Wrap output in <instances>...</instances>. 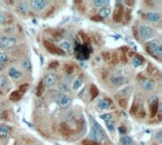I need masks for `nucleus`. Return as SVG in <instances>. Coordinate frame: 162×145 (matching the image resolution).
Segmentation results:
<instances>
[{
    "mask_svg": "<svg viewBox=\"0 0 162 145\" xmlns=\"http://www.w3.org/2000/svg\"><path fill=\"white\" fill-rule=\"evenodd\" d=\"M9 60V58L7 56V54L4 52H0V62L3 63V62H7Z\"/></svg>",
    "mask_w": 162,
    "mask_h": 145,
    "instance_id": "7c9ffc66",
    "label": "nucleus"
},
{
    "mask_svg": "<svg viewBox=\"0 0 162 145\" xmlns=\"http://www.w3.org/2000/svg\"><path fill=\"white\" fill-rule=\"evenodd\" d=\"M17 8H18V10H19V11H20L21 13H23V14H26V13L28 12V10H29L28 5L25 4V3H20V4H18Z\"/></svg>",
    "mask_w": 162,
    "mask_h": 145,
    "instance_id": "b1692460",
    "label": "nucleus"
},
{
    "mask_svg": "<svg viewBox=\"0 0 162 145\" xmlns=\"http://www.w3.org/2000/svg\"><path fill=\"white\" fill-rule=\"evenodd\" d=\"M90 93H91L92 98H96L99 95V89H97V87L95 85L90 86Z\"/></svg>",
    "mask_w": 162,
    "mask_h": 145,
    "instance_id": "393cba45",
    "label": "nucleus"
},
{
    "mask_svg": "<svg viewBox=\"0 0 162 145\" xmlns=\"http://www.w3.org/2000/svg\"><path fill=\"white\" fill-rule=\"evenodd\" d=\"M91 20H93V21H97V22H99V21H101L102 19L99 16V15H95V16H93L92 18H91Z\"/></svg>",
    "mask_w": 162,
    "mask_h": 145,
    "instance_id": "49530a36",
    "label": "nucleus"
},
{
    "mask_svg": "<svg viewBox=\"0 0 162 145\" xmlns=\"http://www.w3.org/2000/svg\"><path fill=\"white\" fill-rule=\"evenodd\" d=\"M100 118H101V120L105 121V122H108V121H110V120H111L112 115H111V113H105V114L101 115V116H100Z\"/></svg>",
    "mask_w": 162,
    "mask_h": 145,
    "instance_id": "473e14b6",
    "label": "nucleus"
},
{
    "mask_svg": "<svg viewBox=\"0 0 162 145\" xmlns=\"http://www.w3.org/2000/svg\"><path fill=\"white\" fill-rule=\"evenodd\" d=\"M8 133H9V126H7L6 124L0 125V139L7 137Z\"/></svg>",
    "mask_w": 162,
    "mask_h": 145,
    "instance_id": "6ab92c4d",
    "label": "nucleus"
},
{
    "mask_svg": "<svg viewBox=\"0 0 162 145\" xmlns=\"http://www.w3.org/2000/svg\"><path fill=\"white\" fill-rule=\"evenodd\" d=\"M28 89H29V84H22V85L19 86V89H18V90L21 92L22 93H24L27 92Z\"/></svg>",
    "mask_w": 162,
    "mask_h": 145,
    "instance_id": "f704fd0d",
    "label": "nucleus"
},
{
    "mask_svg": "<svg viewBox=\"0 0 162 145\" xmlns=\"http://www.w3.org/2000/svg\"><path fill=\"white\" fill-rule=\"evenodd\" d=\"M16 44V40L11 37H7V36H3L0 38V48L2 49H10L14 47Z\"/></svg>",
    "mask_w": 162,
    "mask_h": 145,
    "instance_id": "20e7f679",
    "label": "nucleus"
},
{
    "mask_svg": "<svg viewBox=\"0 0 162 145\" xmlns=\"http://www.w3.org/2000/svg\"><path fill=\"white\" fill-rule=\"evenodd\" d=\"M101 57H102L103 60H105V61L110 60V54L108 53V52H103V53L101 54Z\"/></svg>",
    "mask_w": 162,
    "mask_h": 145,
    "instance_id": "4c0bfd02",
    "label": "nucleus"
},
{
    "mask_svg": "<svg viewBox=\"0 0 162 145\" xmlns=\"http://www.w3.org/2000/svg\"><path fill=\"white\" fill-rule=\"evenodd\" d=\"M47 2L45 1V0H32L30 2V6L33 10H42L45 9V7L47 6Z\"/></svg>",
    "mask_w": 162,
    "mask_h": 145,
    "instance_id": "0eeeda50",
    "label": "nucleus"
},
{
    "mask_svg": "<svg viewBox=\"0 0 162 145\" xmlns=\"http://www.w3.org/2000/svg\"><path fill=\"white\" fill-rule=\"evenodd\" d=\"M43 83L47 87H52V86H54V85H55V83H56V77H55V75H53V74H47V75H46L45 77H44Z\"/></svg>",
    "mask_w": 162,
    "mask_h": 145,
    "instance_id": "6e6552de",
    "label": "nucleus"
},
{
    "mask_svg": "<svg viewBox=\"0 0 162 145\" xmlns=\"http://www.w3.org/2000/svg\"><path fill=\"white\" fill-rule=\"evenodd\" d=\"M120 142L122 145H133V139L128 136H122L120 138Z\"/></svg>",
    "mask_w": 162,
    "mask_h": 145,
    "instance_id": "4be33fe9",
    "label": "nucleus"
},
{
    "mask_svg": "<svg viewBox=\"0 0 162 145\" xmlns=\"http://www.w3.org/2000/svg\"><path fill=\"white\" fill-rule=\"evenodd\" d=\"M2 118H3L4 121H9V119H10V114H9V111H8V110L2 112Z\"/></svg>",
    "mask_w": 162,
    "mask_h": 145,
    "instance_id": "a19ab883",
    "label": "nucleus"
},
{
    "mask_svg": "<svg viewBox=\"0 0 162 145\" xmlns=\"http://www.w3.org/2000/svg\"><path fill=\"white\" fill-rule=\"evenodd\" d=\"M60 90L62 93H66V92H68V88L66 87V85H62L60 87Z\"/></svg>",
    "mask_w": 162,
    "mask_h": 145,
    "instance_id": "37998d69",
    "label": "nucleus"
},
{
    "mask_svg": "<svg viewBox=\"0 0 162 145\" xmlns=\"http://www.w3.org/2000/svg\"><path fill=\"white\" fill-rule=\"evenodd\" d=\"M144 58L140 55H136L135 58L133 59V65L135 67H138V66H141L143 63H144Z\"/></svg>",
    "mask_w": 162,
    "mask_h": 145,
    "instance_id": "f3484780",
    "label": "nucleus"
},
{
    "mask_svg": "<svg viewBox=\"0 0 162 145\" xmlns=\"http://www.w3.org/2000/svg\"><path fill=\"white\" fill-rule=\"evenodd\" d=\"M7 83H8V80H7L6 77L0 76V89H4L6 87Z\"/></svg>",
    "mask_w": 162,
    "mask_h": 145,
    "instance_id": "c756f323",
    "label": "nucleus"
},
{
    "mask_svg": "<svg viewBox=\"0 0 162 145\" xmlns=\"http://www.w3.org/2000/svg\"><path fill=\"white\" fill-rule=\"evenodd\" d=\"M64 70L66 72V75H71L72 72H73V71H74V68H73V66H72L71 64H65V67H64Z\"/></svg>",
    "mask_w": 162,
    "mask_h": 145,
    "instance_id": "bb28decb",
    "label": "nucleus"
},
{
    "mask_svg": "<svg viewBox=\"0 0 162 145\" xmlns=\"http://www.w3.org/2000/svg\"><path fill=\"white\" fill-rule=\"evenodd\" d=\"M44 45L47 48V50L49 53L53 54V55H64L65 54V52L61 48L57 47L56 45H54L53 44H51L48 41H44Z\"/></svg>",
    "mask_w": 162,
    "mask_h": 145,
    "instance_id": "39448f33",
    "label": "nucleus"
},
{
    "mask_svg": "<svg viewBox=\"0 0 162 145\" xmlns=\"http://www.w3.org/2000/svg\"><path fill=\"white\" fill-rule=\"evenodd\" d=\"M60 46H61L62 49H65V50H67V51L71 49V44L67 41H64L63 43H61Z\"/></svg>",
    "mask_w": 162,
    "mask_h": 145,
    "instance_id": "c85d7f7f",
    "label": "nucleus"
},
{
    "mask_svg": "<svg viewBox=\"0 0 162 145\" xmlns=\"http://www.w3.org/2000/svg\"><path fill=\"white\" fill-rule=\"evenodd\" d=\"M146 49H148V51L150 53H154V56H156V57L162 56V47H161L160 44L156 41L149 42L147 44Z\"/></svg>",
    "mask_w": 162,
    "mask_h": 145,
    "instance_id": "f03ea898",
    "label": "nucleus"
},
{
    "mask_svg": "<svg viewBox=\"0 0 162 145\" xmlns=\"http://www.w3.org/2000/svg\"><path fill=\"white\" fill-rule=\"evenodd\" d=\"M156 139H158L159 142H161V132L157 133V135H156Z\"/></svg>",
    "mask_w": 162,
    "mask_h": 145,
    "instance_id": "09e8293b",
    "label": "nucleus"
},
{
    "mask_svg": "<svg viewBox=\"0 0 162 145\" xmlns=\"http://www.w3.org/2000/svg\"><path fill=\"white\" fill-rule=\"evenodd\" d=\"M82 143H83V145H99V143L94 142L92 140H88V139H84Z\"/></svg>",
    "mask_w": 162,
    "mask_h": 145,
    "instance_id": "58836bf2",
    "label": "nucleus"
},
{
    "mask_svg": "<svg viewBox=\"0 0 162 145\" xmlns=\"http://www.w3.org/2000/svg\"><path fill=\"white\" fill-rule=\"evenodd\" d=\"M110 12H111V10H110L109 8H102V9L99 11L98 15L102 19V18H105V17H107V16H109Z\"/></svg>",
    "mask_w": 162,
    "mask_h": 145,
    "instance_id": "412c9836",
    "label": "nucleus"
},
{
    "mask_svg": "<svg viewBox=\"0 0 162 145\" xmlns=\"http://www.w3.org/2000/svg\"><path fill=\"white\" fill-rule=\"evenodd\" d=\"M112 105V102L110 99L108 98H103L101 100H100L98 102V107L100 110H108Z\"/></svg>",
    "mask_w": 162,
    "mask_h": 145,
    "instance_id": "9d476101",
    "label": "nucleus"
},
{
    "mask_svg": "<svg viewBox=\"0 0 162 145\" xmlns=\"http://www.w3.org/2000/svg\"><path fill=\"white\" fill-rule=\"evenodd\" d=\"M44 90H45V85H44V83L41 81V82H39L38 87H37V89H36V95L40 97V96L43 94Z\"/></svg>",
    "mask_w": 162,
    "mask_h": 145,
    "instance_id": "5701e85b",
    "label": "nucleus"
},
{
    "mask_svg": "<svg viewBox=\"0 0 162 145\" xmlns=\"http://www.w3.org/2000/svg\"><path fill=\"white\" fill-rule=\"evenodd\" d=\"M82 84H83V79H82L81 77L76 78L75 81L73 82V89H78L82 86Z\"/></svg>",
    "mask_w": 162,
    "mask_h": 145,
    "instance_id": "cd10ccee",
    "label": "nucleus"
},
{
    "mask_svg": "<svg viewBox=\"0 0 162 145\" xmlns=\"http://www.w3.org/2000/svg\"><path fill=\"white\" fill-rule=\"evenodd\" d=\"M81 35H82V36H83V41H84V42H88V41H89L88 37H87V36H85V35H84L83 33H81Z\"/></svg>",
    "mask_w": 162,
    "mask_h": 145,
    "instance_id": "de8ad7c7",
    "label": "nucleus"
},
{
    "mask_svg": "<svg viewBox=\"0 0 162 145\" xmlns=\"http://www.w3.org/2000/svg\"><path fill=\"white\" fill-rule=\"evenodd\" d=\"M60 131H61L62 135H64V136H67V135H69V133H70L69 128L67 127V126H66L65 124H61V126H60Z\"/></svg>",
    "mask_w": 162,
    "mask_h": 145,
    "instance_id": "a878e982",
    "label": "nucleus"
},
{
    "mask_svg": "<svg viewBox=\"0 0 162 145\" xmlns=\"http://www.w3.org/2000/svg\"><path fill=\"white\" fill-rule=\"evenodd\" d=\"M137 111H138V106H137V104L135 103V104L132 106V107H131L130 113H131V114H136V113H137Z\"/></svg>",
    "mask_w": 162,
    "mask_h": 145,
    "instance_id": "c9c22d12",
    "label": "nucleus"
},
{
    "mask_svg": "<svg viewBox=\"0 0 162 145\" xmlns=\"http://www.w3.org/2000/svg\"><path fill=\"white\" fill-rule=\"evenodd\" d=\"M65 34V29H53L51 30V35L53 38H55L57 40L61 39Z\"/></svg>",
    "mask_w": 162,
    "mask_h": 145,
    "instance_id": "dca6fc26",
    "label": "nucleus"
},
{
    "mask_svg": "<svg viewBox=\"0 0 162 145\" xmlns=\"http://www.w3.org/2000/svg\"><path fill=\"white\" fill-rule=\"evenodd\" d=\"M109 4H110L109 0H95L94 1V5L98 8H103Z\"/></svg>",
    "mask_w": 162,
    "mask_h": 145,
    "instance_id": "aec40b11",
    "label": "nucleus"
},
{
    "mask_svg": "<svg viewBox=\"0 0 162 145\" xmlns=\"http://www.w3.org/2000/svg\"><path fill=\"white\" fill-rule=\"evenodd\" d=\"M23 96V93L21 92H19V90H14V92H12L11 94H10V99L11 101H18L20 100Z\"/></svg>",
    "mask_w": 162,
    "mask_h": 145,
    "instance_id": "a211bd4d",
    "label": "nucleus"
},
{
    "mask_svg": "<svg viewBox=\"0 0 162 145\" xmlns=\"http://www.w3.org/2000/svg\"><path fill=\"white\" fill-rule=\"evenodd\" d=\"M149 105H150V112H151V117L154 118L159 110V104H158V99L155 96H153L149 100Z\"/></svg>",
    "mask_w": 162,
    "mask_h": 145,
    "instance_id": "423d86ee",
    "label": "nucleus"
},
{
    "mask_svg": "<svg viewBox=\"0 0 162 145\" xmlns=\"http://www.w3.org/2000/svg\"><path fill=\"white\" fill-rule=\"evenodd\" d=\"M106 126H107L108 130H109L110 132H113V131L115 130V125H114V123H113L111 121L106 122Z\"/></svg>",
    "mask_w": 162,
    "mask_h": 145,
    "instance_id": "72a5a7b5",
    "label": "nucleus"
},
{
    "mask_svg": "<svg viewBox=\"0 0 162 145\" xmlns=\"http://www.w3.org/2000/svg\"><path fill=\"white\" fill-rule=\"evenodd\" d=\"M9 76L14 79H17V78H19L21 77V72L20 71H18L17 69L15 68H10L9 69Z\"/></svg>",
    "mask_w": 162,
    "mask_h": 145,
    "instance_id": "2eb2a0df",
    "label": "nucleus"
},
{
    "mask_svg": "<svg viewBox=\"0 0 162 145\" xmlns=\"http://www.w3.org/2000/svg\"><path fill=\"white\" fill-rule=\"evenodd\" d=\"M142 87L146 90H153L155 88V82L151 79H144L142 81Z\"/></svg>",
    "mask_w": 162,
    "mask_h": 145,
    "instance_id": "4468645a",
    "label": "nucleus"
},
{
    "mask_svg": "<svg viewBox=\"0 0 162 145\" xmlns=\"http://www.w3.org/2000/svg\"><path fill=\"white\" fill-rule=\"evenodd\" d=\"M138 32H139V35L142 40H149L151 38H153L154 36V29L149 27V26H140L139 27V29H138Z\"/></svg>",
    "mask_w": 162,
    "mask_h": 145,
    "instance_id": "7ed1b4c3",
    "label": "nucleus"
},
{
    "mask_svg": "<svg viewBox=\"0 0 162 145\" xmlns=\"http://www.w3.org/2000/svg\"><path fill=\"white\" fill-rule=\"evenodd\" d=\"M89 136L92 141L97 143H101L106 139V134L103 131L101 124L92 118H91V130H90Z\"/></svg>",
    "mask_w": 162,
    "mask_h": 145,
    "instance_id": "f257e3e1",
    "label": "nucleus"
},
{
    "mask_svg": "<svg viewBox=\"0 0 162 145\" xmlns=\"http://www.w3.org/2000/svg\"><path fill=\"white\" fill-rule=\"evenodd\" d=\"M22 66H23V68L24 69H27V70H30V68H31V64H30V61H29V59H26L24 61H23V63H22Z\"/></svg>",
    "mask_w": 162,
    "mask_h": 145,
    "instance_id": "2f4dec72",
    "label": "nucleus"
},
{
    "mask_svg": "<svg viewBox=\"0 0 162 145\" xmlns=\"http://www.w3.org/2000/svg\"><path fill=\"white\" fill-rule=\"evenodd\" d=\"M58 102L60 104V106L64 108H66L68 107L70 105H71V99L65 95V94H61L59 95V98H58Z\"/></svg>",
    "mask_w": 162,
    "mask_h": 145,
    "instance_id": "1a4fd4ad",
    "label": "nucleus"
},
{
    "mask_svg": "<svg viewBox=\"0 0 162 145\" xmlns=\"http://www.w3.org/2000/svg\"><path fill=\"white\" fill-rule=\"evenodd\" d=\"M123 15H124V10H123V8L121 6L120 7H118L116 9V10H115V12H114V16H113L114 21L117 22V23L119 22L122 19Z\"/></svg>",
    "mask_w": 162,
    "mask_h": 145,
    "instance_id": "9b49d317",
    "label": "nucleus"
},
{
    "mask_svg": "<svg viewBox=\"0 0 162 145\" xmlns=\"http://www.w3.org/2000/svg\"><path fill=\"white\" fill-rule=\"evenodd\" d=\"M119 133H120L121 135H124L127 130H126V127H125V126H120V127L119 128Z\"/></svg>",
    "mask_w": 162,
    "mask_h": 145,
    "instance_id": "c03bdc74",
    "label": "nucleus"
},
{
    "mask_svg": "<svg viewBox=\"0 0 162 145\" xmlns=\"http://www.w3.org/2000/svg\"><path fill=\"white\" fill-rule=\"evenodd\" d=\"M5 22V15L3 12L0 11V24H3Z\"/></svg>",
    "mask_w": 162,
    "mask_h": 145,
    "instance_id": "a18cd8bd",
    "label": "nucleus"
},
{
    "mask_svg": "<svg viewBox=\"0 0 162 145\" xmlns=\"http://www.w3.org/2000/svg\"><path fill=\"white\" fill-rule=\"evenodd\" d=\"M148 71H149V72H150V74H152V75H155V74H156V72H157V69H156L155 67L152 66L151 64L149 65Z\"/></svg>",
    "mask_w": 162,
    "mask_h": 145,
    "instance_id": "ea45409f",
    "label": "nucleus"
},
{
    "mask_svg": "<svg viewBox=\"0 0 162 145\" xmlns=\"http://www.w3.org/2000/svg\"><path fill=\"white\" fill-rule=\"evenodd\" d=\"M146 16H147V19H148L149 21L153 22V23H156V22H158L159 19H160L159 13L155 12V11H149V12H147Z\"/></svg>",
    "mask_w": 162,
    "mask_h": 145,
    "instance_id": "ddd939ff",
    "label": "nucleus"
},
{
    "mask_svg": "<svg viewBox=\"0 0 162 145\" xmlns=\"http://www.w3.org/2000/svg\"><path fill=\"white\" fill-rule=\"evenodd\" d=\"M118 102H119V105L121 106V107H126V106H127V101H126L124 98H119V100H118Z\"/></svg>",
    "mask_w": 162,
    "mask_h": 145,
    "instance_id": "e433bc0d",
    "label": "nucleus"
},
{
    "mask_svg": "<svg viewBox=\"0 0 162 145\" xmlns=\"http://www.w3.org/2000/svg\"><path fill=\"white\" fill-rule=\"evenodd\" d=\"M111 82L116 86H120V85L124 84L125 78L120 75H114L111 77Z\"/></svg>",
    "mask_w": 162,
    "mask_h": 145,
    "instance_id": "f8f14e48",
    "label": "nucleus"
},
{
    "mask_svg": "<svg viewBox=\"0 0 162 145\" xmlns=\"http://www.w3.org/2000/svg\"><path fill=\"white\" fill-rule=\"evenodd\" d=\"M59 66V62H57V61H52V62H50L49 64H48V67L50 68V69H55V68H57Z\"/></svg>",
    "mask_w": 162,
    "mask_h": 145,
    "instance_id": "79ce46f5",
    "label": "nucleus"
}]
</instances>
